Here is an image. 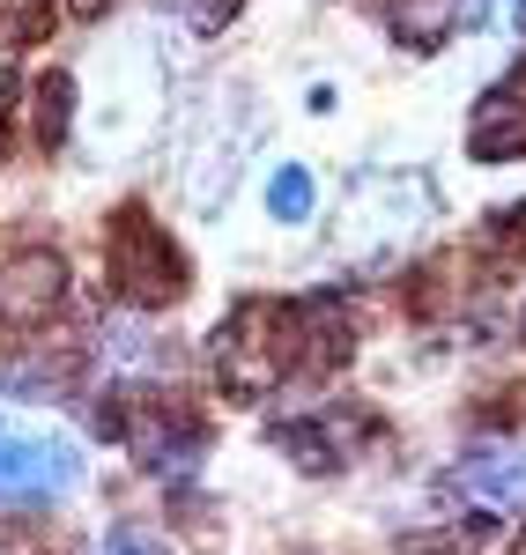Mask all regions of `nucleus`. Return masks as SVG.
I'll list each match as a JSON object with an SVG mask.
<instances>
[{
    "label": "nucleus",
    "mask_w": 526,
    "mask_h": 555,
    "mask_svg": "<svg viewBox=\"0 0 526 555\" xmlns=\"http://www.w3.org/2000/svg\"><path fill=\"white\" fill-rule=\"evenodd\" d=\"M467 156L475 164H512L526 156V96H483L475 104V127H467Z\"/></svg>",
    "instance_id": "obj_6"
},
{
    "label": "nucleus",
    "mask_w": 526,
    "mask_h": 555,
    "mask_svg": "<svg viewBox=\"0 0 526 555\" xmlns=\"http://www.w3.org/2000/svg\"><path fill=\"white\" fill-rule=\"evenodd\" d=\"M67 8H75V15H82V23H104V15H112V8H119V0H67Z\"/></svg>",
    "instance_id": "obj_14"
},
{
    "label": "nucleus",
    "mask_w": 526,
    "mask_h": 555,
    "mask_svg": "<svg viewBox=\"0 0 526 555\" xmlns=\"http://www.w3.org/2000/svg\"><path fill=\"white\" fill-rule=\"evenodd\" d=\"M60 0H0V44H38Z\"/></svg>",
    "instance_id": "obj_9"
},
{
    "label": "nucleus",
    "mask_w": 526,
    "mask_h": 555,
    "mask_svg": "<svg viewBox=\"0 0 526 555\" xmlns=\"http://www.w3.org/2000/svg\"><path fill=\"white\" fill-rule=\"evenodd\" d=\"M112 289L141 311H156V304L185 297V259L171 253V237L149 222L141 208H127L112 222Z\"/></svg>",
    "instance_id": "obj_2"
},
{
    "label": "nucleus",
    "mask_w": 526,
    "mask_h": 555,
    "mask_svg": "<svg viewBox=\"0 0 526 555\" xmlns=\"http://www.w3.org/2000/svg\"><path fill=\"white\" fill-rule=\"evenodd\" d=\"M15 96H23L15 67H0V156H8V127H15Z\"/></svg>",
    "instance_id": "obj_13"
},
{
    "label": "nucleus",
    "mask_w": 526,
    "mask_h": 555,
    "mask_svg": "<svg viewBox=\"0 0 526 555\" xmlns=\"http://www.w3.org/2000/svg\"><path fill=\"white\" fill-rule=\"evenodd\" d=\"M208 356H216V378L230 400H267L305 363V304H267V297L238 304L216 326Z\"/></svg>",
    "instance_id": "obj_1"
},
{
    "label": "nucleus",
    "mask_w": 526,
    "mask_h": 555,
    "mask_svg": "<svg viewBox=\"0 0 526 555\" xmlns=\"http://www.w3.org/2000/svg\"><path fill=\"white\" fill-rule=\"evenodd\" d=\"M82 481V460L67 437L38 429H0V504H52Z\"/></svg>",
    "instance_id": "obj_4"
},
{
    "label": "nucleus",
    "mask_w": 526,
    "mask_h": 555,
    "mask_svg": "<svg viewBox=\"0 0 526 555\" xmlns=\"http://www.w3.org/2000/svg\"><path fill=\"white\" fill-rule=\"evenodd\" d=\"M67 119H75V75H44L38 82V112H30V127H38V149H60L67 141Z\"/></svg>",
    "instance_id": "obj_7"
},
{
    "label": "nucleus",
    "mask_w": 526,
    "mask_h": 555,
    "mask_svg": "<svg viewBox=\"0 0 526 555\" xmlns=\"http://www.w3.org/2000/svg\"><path fill=\"white\" fill-rule=\"evenodd\" d=\"M311 201H319L311 171H305V164H282V171H274V185H267V208L282 215V222H305V215H311Z\"/></svg>",
    "instance_id": "obj_8"
},
{
    "label": "nucleus",
    "mask_w": 526,
    "mask_h": 555,
    "mask_svg": "<svg viewBox=\"0 0 526 555\" xmlns=\"http://www.w3.org/2000/svg\"><path fill=\"white\" fill-rule=\"evenodd\" d=\"M445 496L460 504L467 533H504L526 518V460L519 452H467L445 474Z\"/></svg>",
    "instance_id": "obj_3"
},
{
    "label": "nucleus",
    "mask_w": 526,
    "mask_h": 555,
    "mask_svg": "<svg viewBox=\"0 0 526 555\" xmlns=\"http://www.w3.org/2000/svg\"><path fill=\"white\" fill-rule=\"evenodd\" d=\"M178 15H185L193 30H222V23L238 15V0H178Z\"/></svg>",
    "instance_id": "obj_12"
},
{
    "label": "nucleus",
    "mask_w": 526,
    "mask_h": 555,
    "mask_svg": "<svg viewBox=\"0 0 526 555\" xmlns=\"http://www.w3.org/2000/svg\"><path fill=\"white\" fill-rule=\"evenodd\" d=\"M519 341H526V319H519Z\"/></svg>",
    "instance_id": "obj_15"
},
{
    "label": "nucleus",
    "mask_w": 526,
    "mask_h": 555,
    "mask_svg": "<svg viewBox=\"0 0 526 555\" xmlns=\"http://www.w3.org/2000/svg\"><path fill=\"white\" fill-rule=\"evenodd\" d=\"M519 555H526V541H519Z\"/></svg>",
    "instance_id": "obj_16"
},
{
    "label": "nucleus",
    "mask_w": 526,
    "mask_h": 555,
    "mask_svg": "<svg viewBox=\"0 0 526 555\" xmlns=\"http://www.w3.org/2000/svg\"><path fill=\"white\" fill-rule=\"evenodd\" d=\"M97 555H164V541H156L149 526H112V533H104V548H97Z\"/></svg>",
    "instance_id": "obj_11"
},
{
    "label": "nucleus",
    "mask_w": 526,
    "mask_h": 555,
    "mask_svg": "<svg viewBox=\"0 0 526 555\" xmlns=\"http://www.w3.org/2000/svg\"><path fill=\"white\" fill-rule=\"evenodd\" d=\"M60 304H67V267H60V253H23V259L0 267V326L30 334Z\"/></svg>",
    "instance_id": "obj_5"
},
{
    "label": "nucleus",
    "mask_w": 526,
    "mask_h": 555,
    "mask_svg": "<svg viewBox=\"0 0 526 555\" xmlns=\"http://www.w3.org/2000/svg\"><path fill=\"white\" fill-rule=\"evenodd\" d=\"M75 378V356H52V363H8V392H67Z\"/></svg>",
    "instance_id": "obj_10"
}]
</instances>
